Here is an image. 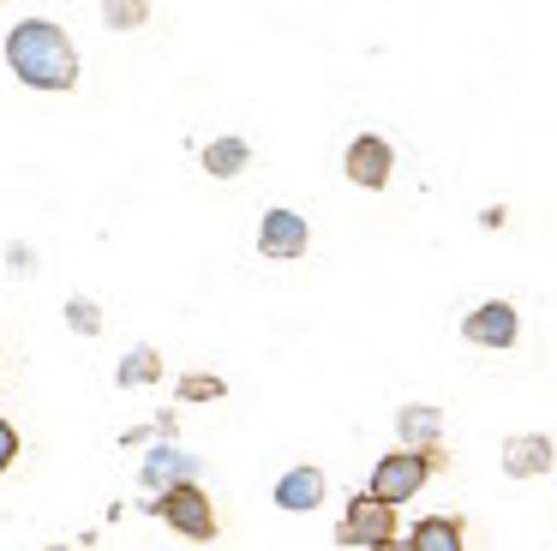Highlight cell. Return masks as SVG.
<instances>
[{
  "label": "cell",
  "instance_id": "4fadbf2b",
  "mask_svg": "<svg viewBox=\"0 0 557 551\" xmlns=\"http://www.w3.org/2000/svg\"><path fill=\"white\" fill-rule=\"evenodd\" d=\"M114 383H121V390H145V383H162V354H157L150 342L126 347V359L114 366Z\"/></svg>",
  "mask_w": 557,
  "mask_h": 551
},
{
  "label": "cell",
  "instance_id": "277c9868",
  "mask_svg": "<svg viewBox=\"0 0 557 551\" xmlns=\"http://www.w3.org/2000/svg\"><path fill=\"white\" fill-rule=\"evenodd\" d=\"M384 539H401L396 534V503H377L372 491H354L342 522H336V546L366 551V546H384Z\"/></svg>",
  "mask_w": 557,
  "mask_h": 551
},
{
  "label": "cell",
  "instance_id": "ac0fdd59",
  "mask_svg": "<svg viewBox=\"0 0 557 551\" xmlns=\"http://www.w3.org/2000/svg\"><path fill=\"white\" fill-rule=\"evenodd\" d=\"M13 462H18V426L13 419H0V474H7Z\"/></svg>",
  "mask_w": 557,
  "mask_h": 551
},
{
  "label": "cell",
  "instance_id": "44dd1931",
  "mask_svg": "<svg viewBox=\"0 0 557 551\" xmlns=\"http://www.w3.org/2000/svg\"><path fill=\"white\" fill-rule=\"evenodd\" d=\"M49 551H73V546H49Z\"/></svg>",
  "mask_w": 557,
  "mask_h": 551
},
{
  "label": "cell",
  "instance_id": "8fae6325",
  "mask_svg": "<svg viewBox=\"0 0 557 551\" xmlns=\"http://www.w3.org/2000/svg\"><path fill=\"white\" fill-rule=\"evenodd\" d=\"M396 438H401V450H444V414L425 402H408L396 414Z\"/></svg>",
  "mask_w": 557,
  "mask_h": 551
},
{
  "label": "cell",
  "instance_id": "7c38bea8",
  "mask_svg": "<svg viewBox=\"0 0 557 551\" xmlns=\"http://www.w3.org/2000/svg\"><path fill=\"white\" fill-rule=\"evenodd\" d=\"M408 546L413 551H468V546H461V522H456V515H420L413 534H408Z\"/></svg>",
  "mask_w": 557,
  "mask_h": 551
},
{
  "label": "cell",
  "instance_id": "d6986e66",
  "mask_svg": "<svg viewBox=\"0 0 557 551\" xmlns=\"http://www.w3.org/2000/svg\"><path fill=\"white\" fill-rule=\"evenodd\" d=\"M7 258H13V270H18V276H30V264H37V258H30L25 246H13V252H7Z\"/></svg>",
  "mask_w": 557,
  "mask_h": 551
},
{
  "label": "cell",
  "instance_id": "9c48e42d",
  "mask_svg": "<svg viewBox=\"0 0 557 551\" xmlns=\"http://www.w3.org/2000/svg\"><path fill=\"white\" fill-rule=\"evenodd\" d=\"M552 462H557V450H552L545 431H516V438L504 443V474L509 479H540V474H552Z\"/></svg>",
  "mask_w": 557,
  "mask_h": 551
},
{
  "label": "cell",
  "instance_id": "52a82bcc",
  "mask_svg": "<svg viewBox=\"0 0 557 551\" xmlns=\"http://www.w3.org/2000/svg\"><path fill=\"white\" fill-rule=\"evenodd\" d=\"M312 246V228H306L300 210H264L258 216V252L264 258H306Z\"/></svg>",
  "mask_w": 557,
  "mask_h": 551
},
{
  "label": "cell",
  "instance_id": "e0dca14e",
  "mask_svg": "<svg viewBox=\"0 0 557 551\" xmlns=\"http://www.w3.org/2000/svg\"><path fill=\"white\" fill-rule=\"evenodd\" d=\"M66 330H73V335H97L102 330V306L90 294H73V299H66Z\"/></svg>",
  "mask_w": 557,
  "mask_h": 551
},
{
  "label": "cell",
  "instance_id": "8992f818",
  "mask_svg": "<svg viewBox=\"0 0 557 551\" xmlns=\"http://www.w3.org/2000/svg\"><path fill=\"white\" fill-rule=\"evenodd\" d=\"M389 168H396V150H389L377 132H360V138L348 144V156H342V174H348L354 186H366V192H384Z\"/></svg>",
  "mask_w": 557,
  "mask_h": 551
},
{
  "label": "cell",
  "instance_id": "6da1fadb",
  "mask_svg": "<svg viewBox=\"0 0 557 551\" xmlns=\"http://www.w3.org/2000/svg\"><path fill=\"white\" fill-rule=\"evenodd\" d=\"M7 66L30 90H73L78 84V48L54 19H18L7 30Z\"/></svg>",
  "mask_w": 557,
  "mask_h": 551
},
{
  "label": "cell",
  "instance_id": "5bb4252c",
  "mask_svg": "<svg viewBox=\"0 0 557 551\" xmlns=\"http://www.w3.org/2000/svg\"><path fill=\"white\" fill-rule=\"evenodd\" d=\"M246 162H252V144L246 138H210L205 144V174H216V180L246 174Z\"/></svg>",
  "mask_w": 557,
  "mask_h": 551
},
{
  "label": "cell",
  "instance_id": "5b68a950",
  "mask_svg": "<svg viewBox=\"0 0 557 551\" xmlns=\"http://www.w3.org/2000/svg\"><path fill=\"white\" fill-rule=\"evenodd\" d=\"M516 335H521V311L509 306V299H485V306H473L468 318H461V342L468 347L504 354V347H516Z\"/></svg>",
  "mask_w": 557,
  "mask_h": 551
},
{
  "label": "cell",
  "instance_id": "9a60e30c",
  "mask_svg": "<svg viewBox=\"0 0 557 551\" xmlns=\"http://www.w3.org/2000/svg\"><path fill=\"white\" fill-rule=\"evenodd\" d=\"M102 24H109V30H145L150 0H102Z\"/></svg>",
  "mask_w": 557,
  "mask_h": 551
},
{
  "label": "cell",
  "instance_id": "2e32d148",
  "mask_svg": "<svg viewBox=\"0 0 557 551\" xmlns=\"http://www.w3.org/2000/svg\"><path fill=\"white\" fill-rule=\"evenodd\" d=\"M174 395H181V402H222L228 383H222L216 371H186V378L174 383Z\"/></svg>",
  "mask_w": 557,
  "mask_h": 551
},
{
  "label": "cell",
  "instance_id": "7a4b0ae2",
  "mask_svg": "<svg viewBox=\"0 0 557 551\" xmlns=\"http://www.w3.org/2000/svg\"><path fill=\"white\" fill-rule=\"evenodd\" d=\"M444 467V450H389L372 462V479H366V491H372L377 503H413V491L425 486V479Z\"/></svg>",
  "mask_w": 557,
  "mask_h": 551
},
{
  "label": "cell",
  "instance_id": "3957f363",
  "mask_svg": "<svg viewBox=\"0 0 557 551\" xmlns=\"http://www.w3.org/2000/svg\"><path fill=\"white\" fill-rule=\"evenodd\" d=\"M150 515H162V522L181 539H193V546H210V539H216V503H210V491L198 486V479L157 491V498H150Z\"/></svg>",
  "mask_w": 557,
  "mask_h": 551
},
{
  "label": "cell",
  "instance_id": "ffe728a7",
  "mask_svg": "<svg viewBox=\"0 0 557 551\" xmlns=\"http://www.w3.org/2000/svg\"><path fill=\"white\" fill-rule=\"evenodd\" d=\"M366 551H413L408 539H384V546H366Z\"/></svg>",
  "mask_w": 557,
  "mask_h": 551
},
{
  "label": "cell",
  "instance_id": "ba28073f",
  "mask_svg": "<svg viewBox=\"0 0 557 551\" xmlns=\"http://www.w3.org/2000/svg\"><path fill=\"white\" fill-rule=\"evenodd\" d=\"M324 491H330L324 467H318V462H294L288 474L276 479V510H288V515H312L318 503H324Z\"/></svg>",
  "mask_w": 557,
  "mask_h": 551
},
{
  "label": "cell",
  "instance_id": "30bf717a",
  "mask_svg": "<svg viewBox=\"0 0 557 551\" xmlns=\"http://www.w3.org/2000/svg\"><path fill=\"white\" fill-rule=\"evenodd\" d=\"M138 479H145V491L157 498V491H169V486H186V479H198V462L186 450H174V443H157V450L138 462Z\"/></svg>",
  "mask_w": 557,
  "mask_h": 551
}]
</instances>
